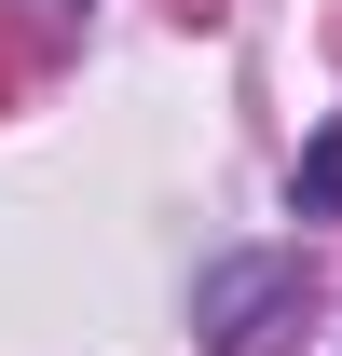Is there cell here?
Wrapping results in <instances>:
<instances>
[{"mask_svg": "<svg viewBox=\"0 0 342 356\" xmlns=\"http://www.w3.org/2000/svg\"><path fill=\"white\" fill-rule=\"evenodd\" d=\"M301 288V261H219L206 274V343L219 356H260V315Z\"/></svg>", "mask_w": 342, "mask_h": 356, "instance_id": "obj_1", "label": "cell"}, {"mask_svg": "<svg viewBox=\"0 0 342 356\" xmlns=\"http://www.w3.org/2000/svg\"><path fill=\"white\" fill-rule=\"evenodd\" d=\"M329 206H342V124L315 137V165H301V220H329Z\"/></svg>", "mask_w": 342, "mask_h": 356, "instance_id": "obj_2", "label": "cell"}, {"mask_svg": "<svg viewBox=\"0 0 342 356\" xmlns=\"http://www.w3.org/2000/svg\"><path fill=\"white\" fill-rule=\"evenodd\" d=\"M42 14H83V0H42Z\"/></svg>", "mask_w": 342, "mask_h": 356, "instance_id": "obj_3", "label": "cell"}]
</instances>
